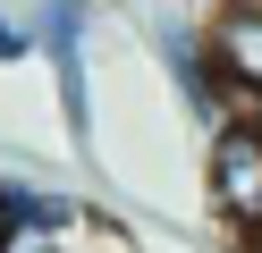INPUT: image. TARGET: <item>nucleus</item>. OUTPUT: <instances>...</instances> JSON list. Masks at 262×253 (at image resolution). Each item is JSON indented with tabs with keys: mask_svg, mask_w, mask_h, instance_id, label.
Segmentation results:
<instances>
[{
	"mask_svg": "<svg viewBox=\"0 0 262 253\" xmlns=\"http://www.w3.org/2000/svg\"><path fill=\"white\" fill-rule=\"evenodd\" d=\"M203 42H211V67H220L228 101L245 110H262V0H237V9H211L203 17Z\"/></svg>",
	"mask_w": 262,
	"mask_h": 253,
	"instance_id": "obj_4",
	"label": "nucleus"
},
{
	"mask_svg": "<svg viewBox=\"0 0 262 253\" xmlns=\"http://www.w3.org/2000/svg\"><path fill=\"white\" fill-rule=\"evenodd\" d=\"M0 253H85V236H51V228H9Z\"/></svg>",
	"mask_w": 262,
	"mask_h": 253,
	"instance_id": "obj_5",
	"label": "nucleus"
},
{
	"mask_svg": "<svg viewBox=\"0 0 262 253\" xmlns=\"http://www.w3.org/2000/svg\"><path fill=\"white\" fill-rule=\"evenodd\" d=\"M17 59H34V34L17 17H0V67H17Z\"/></svg>",
	"mask_w": 262,
	"mask_h": 253,
	"instance_id": "obj_6",
	"label": "nucleus"
},
{
	"mask_svg": "<svg viewBox=\"0 0 262 253\" xmlns=\"http://www.w3.org/2000/svg\"><path fill=\"white\" fill-rule=\"evenodd\" d=\"M0 236H9V202H0Z\"/></svg>",
	"mask_w": 262,
	"mask_h": 253,
	"instance_id": "obj_8",
	"label": "nucleus"
},
{
	"mask_svg": "<svg viewBox=\"0 0 262 253\" xmlns=\"http://www.w3.org/2000/svg\"><path fill=\"white\" fill-rule=\"evenodd\" d=\"M245 118H254V127H262V110H245Z\"/></svg>",
	"mask_w": 262,
	"mask_h": 253,
	"instance_id": "obj_9",
	"label": "nucleus"
},
{
	"mask_svg": "<svg viewBox=\"0 0 262 253\" xmlns=\"http://www.w3.org/2000/svg\"><path fill=\"white\" fill-rule=\"evenodd\" d=\"M144 34H152V59H161V76H169L178 110H186V118H194L203 135H220L228 118H237V101H228L220 67H211L203 17H178V9H144Z\"/></svg>",
	"mask_w": 262,
	"mask_h": 253,
	"instance_id": "obj_2",
	"label": "nucleus"
},
{
	"mask_svg": "<svg viewBox=\"0 0 262 253\" xmlns=\"http://www.w3.org/2000/svg\"><path fill=\"white\" fill-rule=\"evenodd\" d=\"M203 202L237 245L262 228V127L254 118H228L220 135H203Z\"/></svg>",
	"mask_w": 262,
	"mask_h": 253,
	"instance_id": "obj_3",
	"label": "nucleus"
},
{
	"mask_svg": "<svg viewBox=\"0 0 262 253\" xmlns=\"http://www.w3.org/2000/svg\"><path fill=\"white\" fill-rule=\"evenodd\" d=\"M237 253H262V228H254V236H245V245H237Z\"/></svg>",
	"mask_w": 262,
	"mask_h": 253,
	"instance_id": "obj_7",
	"label": "nucleus"
},
{
	"mask_svg": "<svg viewBox=\"0 0 262 253\" xmlns=\"http://www.w3.org/2000/svg\"><path fill=\"white\" fill-rule=\"evenodd\" d=\"M34 34V59L59 84V118H68V144L93 152V67H85V34H93V0H34L26 17Z\"/></svg>",
	"mask_w": 262,
	"mask_h": 253,
	"instance_id": "obj_1",
	"label": "nucleus"
}]
</instances>
